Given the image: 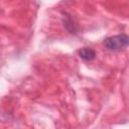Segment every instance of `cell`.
I'll list each match as a JSON object with an SVG mask.
<instances>
[{"mask_svg": "<svg viewBox=\"0 0 129 129\" xmlns=\"http://www.w3.org/2000/svg\"><path fill=\"white\" fill-rule=\"evenodd\" d=\"M103 43L110 50H120L129 44V35L118 34V35L110 36L107 37Z\"/></svg>", "mask_w": 129, "mask_h": 129, "instance_id": "cell-1", "label": "cell"}, {"mask_svg": "<svg viewBox=\"0 0 129 129\" xmlns=\"http://www.w3.org/2000/svg\"><path fill=\"white\" fill-rule=\"evenodd\" d=\"M78 53L84 60H92L96 56V51L91 47H83L78 51Z\"/></svg>", "mask_w": 129, "mask_h": 129, "instance_id": "cell-2", "label": "cell"}]
</instances>
